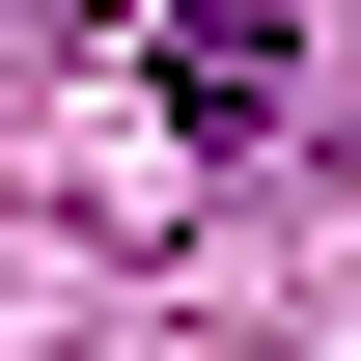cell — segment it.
<instances>
[{
    "mask_svg": "<svg viewBox=\"0 0 361 361\" xmlns=\"http://www.w3.org/2000/svg\"><path fill=\"white\" fill-rule=\"evenodd\" d=\"M139 84H167L195 139H223V111H278V0H139Z\"/></svg>",
    "mask_w": 361,
    "mask_h": 361,
    "instance_id": "6da1fadb",
    "label": "cell"
}]
</instances>
